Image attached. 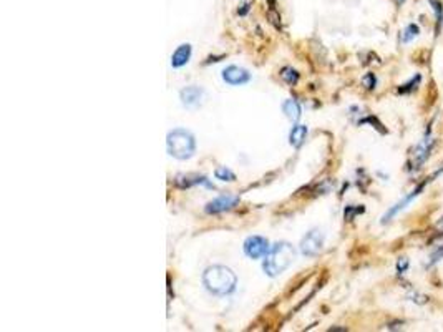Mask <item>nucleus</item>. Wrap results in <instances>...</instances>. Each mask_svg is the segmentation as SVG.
<instances>
[{
  "label": "nucleus",
  "instance_id": "f257e3e1",
  "mask_svg": "<svg viewBox=\"0 0 443 332\" xmlns=\"http://www.w3.org/2000/svg\"><path fill=\"white\" fill-rule=\"evenodd\" d=\"M236 274L226 266H211L204 271L203 284L214 296H226L236 289Z\"/></svg>",
  "mask_w": 443,
  "mask_h": 332
},
{
  "label": "nucleus",
  "instance_id": "f03ea898",
  "mask_svg": "<svg viewBox=\"0 0 443 332\" xmlns=\"http://www.w3.org/2000/svg\"><path fill=\"white\" fill-rule=\"evenodd\" d=\"M296 259V249L286 241L276 242L271 249L267 251V254L264 256L262 269L266 271L267 276H277L282 271H286L289 266L292 264V261Z\"/></svg>",
  "mask_w": 443,
  "mask_h": 332
},
{
  "label": "nucleus",
  "instance_id": "7ed1b4c3",
  "mask_svg": "<svg viewBox=\"0 0 443 332\" xmlns=\"http://www.w3.org/2000/svg\"><path fill=\"white\" fill-rule=\"evenodd\" d=\"M166 146H168V153L178 160H188L194 155V150H196V141H194V136L186 130H173L168 133L166 138Z\"/></svg>",
  "mask_w": 443,
  "mask_h": 332
},
{
  "label": "nucleus",
  "instance_id": "20e7f679",
  "mask_svg": "<svg viewBox=\"0 0 443 332\" xmlns=\"http://www.w3.org/2000/svg\"><path fill=\"white\" fill-rule=\"evenodd\" d=\"M440 173H443V168H440V170H437L432 176L425 178V180H423L422 183H418V185H417L415 188H413V190H412L410 193H408V195H407L405 198H403V200L398 201L395 206H392L390 210H388V211L385 213V215H383V218H382V222H383V224H385V222H388V221H392L393 218H395L400 211L405 210V208H407L408 205H410V203H412L413 200H415V198L420 196V193H422L423 190H425V186H427L430 181L435 180V178H437L438 175H440Z\"/></svg>",
  "mask_w": 443,
  "mask_h": 332
},
{
  "label": "nucleus",
  "instance_id": "39448f33",
  "mask_svg": "<svg viewBox=\"0 0 443 332\" xmlns=\"http://www.w3.org/2000/svg\"><path fill=\"white\" fill-rule=\"evenodd\" d=\"M433 146H435V140L432 138L430 130H427L425 136L422 138L420 143H418L412 151V158H410V170L412 171H418L423 165H425V161L432 155Z\"/></svg>",
  "mask_w": 443,
  "mask_h": 332
},
{
  "label": "nucleus",
  "instance_id": "423d86ee",
  "mask_svg": "<svg viewBox=\"0 0 443 332\" xmlns=\"http://www.w3.org/2000/svg\"><path fill=\"white\" fill-rule=\"evenodd\" d=\"M324 247V232L321 229L309 231L301 241V251L306 256H317Z\"/></svg>",
  "mask_w": 443,
  "mask_h": 332
},
{
  "label": "nucleus",
  "instance_id": "0eeeda50",
  "mask_svg": "<svg viewBox=\"0 0 443 332\" xmlns=\"http://www.w3.org/2000/svg\"><path fill=\"white\" fill-rule=\"evenodd\" d=\"M267 251H269V242L266 237L251 236L244 242V252H246L249 257H252V259H259V257L266 256Z\"/></svg>",
  "mask_w": 443,
  "mask_h": 332
},
{
  "label": "nucleus",
  "instance_id": "6e6552de",
  "mask_svg": "<svg viewBox=\"0 0 443 332\" xmlns=\"http://www.w3.org/2000/svg\"><path fill=\"white\" fill-rule=\"evenodd\" d=\"M222 78H224V82L229 83V85H242V83L249 82L251 75H249V72L244 70V68L231 65L222 72Z\"/></svg>",
  "mask_w": 443,
  "mask_h": 332
},
{
  "label": "nucleus",
  "instance_id": "1a4fd4ad",
  "mask_svg": "<svg viewBox=\"0 0 443 332\" xmlns=\"http://www.w3.org/2000/svg\"><path fill=\"white\" fill-rule=\"evenodd\" d=\"M237 201H239L237 196L222 195V196L216 198V200H213L211 203H208V205H206V213H209V215H216V213L231 210V208L236 205Z\"/></svg>",
  "mask_w": 443,
  "mask_h": 332
},
{
  "label": "nucleus",
  "instance_id": "9d476101",
  "mask_svg": "<svg viewBox=\"0 0 443 332\" xmlns=\"http://www.w3.org/2000/svg\"><path fill=\"white\" fill-rule=\"evenodd\" d=\"M203 95H204V92L198 87H186V88H183L181 93H179L183 105H186L189 108L198 107L203 100Z\"/></svg>",
  "mask_w": 443,
  "mask_h": 332
},
{
  "label": "nucleus",
  "instance_id": "9b49d317",
  "mask_svg": "<svg viewBox=\"0 0 443 332\" xmlns=\"http://www.w3.org/2000/svg\"><path fill=\"white\" fill-rule=\"evenodd\" d=\"M189 58H191V45H189V43H183V45H179L176 50H174L171 57V65L174 68H179L186 65Z\"/></svg>",
  "mask_w": 443,
  "mask_h": 332
},
{
  "label": "nucleus",
  "instance_id": "f8f14e48",
  "mask_svg": "<svg viewBox=\"0 0 443 332\" xmlns=\"http://www.w3.org/2000/svg\"><path fill=\"white\" fill-rule=\"evenodd\" d=\"M282 111L286 113V116L289 118V120H292V121H297L299 118H301V113H302V110H301V105H299V102L297 100H286L282 103Z\"/></svg>",
  "mask_w": 443,
  "mask_h": 332
},
{
  "label": "nucleus",
  "instance_id": "ddd939ff",
  "mask_svg": "<svg viewBox=\"0 0 443 332\" xmlns=\"http://www.w3.org/2000/svg\"><path fill=\"white\" fill-rule=\"evenodd\" d=\"M307 136V126L304 125H296L291 130V135H289V141L294 148H301V145L304 143Z\"/></svg>",
  "mask_w": 443,
  "mask_h": 332
},
{
  "label": "nucleus",
  "instance_id": "4468645a",
  "mask_svg": "<svg viewBox=\"0 0 443 332\" xmlns=\"http://www.w3.org/2000/svg\"><path fill=\"white\" fill-rule=\"evenodd\" d=\"M435 12V35H440V28L443 25V3L442 0H428Z\"/></svg>",
  "mask_w": 443,
  "mask_h": 332
},
{
  "label": "nucleus",
  "instance_id": "2eb2a0df",
  "mask_svg": "<svg viewBox=\"0 0 443 332\" xmlns=\"http://www.w3.org/2000/svg\"><path fill=\"white\" fill-rule=\"evenodd\" d=\"M420 82H422V75H420V73H417V75H413L407 83H403V85L398 87V93H402V95L413 93L418 88V85H420Z\"/></svg>",
  "mask_w": 443,
  "mask_h": 332
},
{
  "label": "nucleus",
  "instance_id": "dca6fc26",
  "mask_svg": "<svg viewBox=\"0 0 443 332\" xmlns=\"http://www.w3.org/2000/svg\"><path fill=\"white\" fill-rule=\"evenodd\" d=\"M418 33H420V27H418L417 23H410V25H407L405 30L402 32L400 40H402V43H408L415 37H418Z\"/></svg>",
  "mask_w": 443,
  "mask_h": 332
},
{
  "label": "nucleus",
  "instance_id": "f3484780",
  "mask_svg": "<svg viewBox=\"0 0 443 332\" xmlns=\"http://www.w3.org/2000/svg\"><path fill=\"white\" fill-rule=\"evenodd\" d=\"M214 176H216V180H221V181H234V180H236V175H234V173L226 166L218 168V170L214 171Z\"/></svg>",
  "mask_w": 443,
  "mask_h": 332
},
{
  "label": "nucleus",
  "instance_id": "a211bd4d",
  "mask_svg": "<svg viewBox=\"0 0 443 332\" xmlns=\"http://www.w3.org/2000/svg\"><path fill=\"white\" fill-rule=\"evenodd\" d=\"M281 77H282L284 82L289 83V85H294V83H297V80H299V73L294 70V68H291V67L282 68Z\"/></svg>",
  "mask_w": 443,
  "mask_h": 332
},
{
  "label": "nucleus",
  "instance_id": "6ab92c4d",
  "mask_svg": "<svg viewBox=\"0 0 443 332\" xmlns=\"http://www.w3.org/2000/svg\"><path fill=\"white\" fill-rule=\"evenodd\" d=\"M365 211V208L363 206H347L345 208V220L347 221H352L353 218H355V215H360V213Z\"/></svg>",
  "mask_w": 443,
  "mask_h": 332
},
{
  "label": "nucleus",
  "instance_id": "aec40b11",
  "mask_svg": "<svg viewBox=\"0 0 443 332\" xmlns=\"http://www.w3.org/2000/svg\"><path fill=\"white\" fill-rule=\"evenodd\" d=\"M443 259V244L442 246H437V249L430 254V261H428L427 267H432L433 264H437L438 261Z\"/></svg>",
  "mask_w": 443,
  "mask_h": 332
},
{
  "label": "nucleus",
  "instance_id": "412c9836",
  "mask_svg": "<svg viewBox=\"0 0 443 332\" xmlns=\"http://www.w3.org/2000/svg\"><path fill=\"white\" fill-rule=\"evenodd\" d=\"M365 123H372L373 128H377V130L380 131V133H387V130H385V128H383V125L377 120L375 116H367V118H363V120L358 121V125H365Z\"/></svg>",
  "mask_w": 443,
  "mask_h": 332
},
{
  "label": "nucleus",
  "instance_id": "4be33fe9",
  "mask_svg": "<svg viewBox=\"0 0 443 332\" xmlns=\"http://www.w3.org/2000/svg\"><path fill=\"white\" fill-rule=\"evenodd\" d=\"M362 85L365 87L367 90H373V88H375V85H377L375 75H373V73H367V75L362 78Z\"/></svg>",
  "mask_w": 443,
  "mask_h": 332
},
{
  "label": "nucleus",
  "instance_id": "5701e85b",
  "mask_svg": "<svg viewBox=\"0 0 443 332\" xmlns=\"http://www.w3.org/2000/svg\"><path fill=\"white\" fill-rule=\"evenodd\" d=\"M407 269H408V259L407 257H402V259L397 262V271L400 272V274H403Z\"/></svg>",
  "mask_w": 443,
  "mask_h": 332
},
{
  "label": "nucleus",
  "instance_id": "b1692460",
  "mask_svg": "<svg viewBox=\"0 0 443 332\" xmlns=\"http://www.w3.org/2000/svg\"><path fill=\"white\" fill-rule=\"evenodd\" d=\"M249 5H251V3H249V2H246V3H244V5H242V8H239V10H237V12H239V15H246V13H247V10H249Z\"/></svg>",
  "mask_w": 443,
  "mask_h": 332
},
{
  "label": "nucleus",
  "instance_id": "393cba45",
  "mask_svg": "<svg viewBox=\"0 0 443 332\" xmlns=\"http://www.w3.org/2000/svg\"><path fill=\"white\" fill-rule=\"evenodd\" d=\"M393 2H395V5L400 7V5H403V3H405V0H393Z\"/></svg>",
  "mask_w": 443,
  "mask_h": 332
}]
</instances>
